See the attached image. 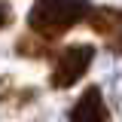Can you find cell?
I'll use <instances>...</instances> for the list:
<instances>
[{"instance_id":"cell-1","label":"cell","mask_w":122,"mask_h":122,"mask_svg":"<svg viewBox=\"0 0 122 122\" xmlns=\"http://www.w3.org/2000/svg\"><path fill=\"white\" fill-rule=\"evenodd\" d=\"M92 12L89 0H34L28 12V28L30 34L43 40H58L79 21H86Z\"/></svg>"},{"instance_id":"cell-2","label":"cell","mask_w":122,"mask_h":122,"mask_svg":"<svg viewBox=\"0 0 122 122\" xmlns=\"http://www.w3.org/2000/svg\"><path fill=\"white\" fill-rule=\"evenodd\" d=\"M95 61V46L89 43H73L67 49H61L55 55L52 64V76H49V86L52 89H70L79 82V76H86V70Z\"/></svg>"},{"instance_id":"cell-3","label":"cell","mask_w":122,"mask_h":122,"mask_svg":"<svg viewBox=\"0 0 122 122\" xmlns=\"http://www.w3.org/2000/svg\"><path fill=\"white\" fill-rule=\"evenodd\" d=\"M86 21H89V28L104 40V46L110 52L122 55V9L101 6V9H92Z\"/></svg>"},{"instance_id":"cell-5","label":"cell","mask_w":122,"mask_h":122,"mask_svg":"<svg viewBox=\"0 0 122 122\" xmlns=\"http://www.w3.org/2000/svg\"><path fill=\"white\" fill-rule=\"evenodd\" d=\"M37 37V34H34ZM46 43L49 40H43V37H37V40H30V37H21L18 43H15V49H18V55H25V58H43L46 52Z\"/></svg>"},{"instance_id":"cell-6","label":"cell","mask_w":122,"mask_h":122,"mask_svg":"<svg viewBox=\"0 0 122 122\" xmlns=\"http://www.w3.org/2000/svg\"><path fill=\"white\" fill-rule=\"evenodd\" d=\"M12 21V9H9V3H0V30L6 28Z\"/></svg>"},{"instance_id":"cell-4","label":"cell","mask_w":122,"mask_h":122,"mask_svg":"<svg viewBox=\"0 0 122 122\" xmlns=\"http://www.w3.org/2000/svg\"><path fill=\"white\" fill-rule=\"evenodd\" d=\"M67 119L70 122H110V110H107L104 98H101V89L98 86H89L79 95V101L70 107Z\"/></svg>"}]
</instances>
